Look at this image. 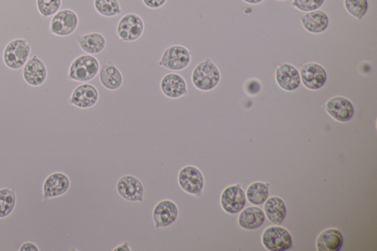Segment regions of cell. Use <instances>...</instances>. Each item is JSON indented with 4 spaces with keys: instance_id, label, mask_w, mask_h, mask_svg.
Wrapping results in <instances>:
<instances>
[{
    "instance_id": "obj_8",
    "label": "cell",
    "mask_w": 377,
    "mask_h": 251,
    "mask_svg": "<svg viewBox=\"0 0 377 251\" xmlns=\"http://www.w3.org/2000/svg\"><path fill=\"white\" fill-rule=\"evenodd\" d=\"M180 187L187 194L198 195L205 187L203 173L193 165H187L180 171L178 175Z\"/></svg>"
},
{
    "instance_id": "obj_19",
    "label": "cell",
    "mask_w": 377,
    "mask_h": 251,
    "mask_svg": "<svg viewBox=\"0 0 377 251\" xmlns=\"http://www.w3.org/2000/svg\"><path fill=\"white\" fill-rule=\"evenodd\" d=\"M71 180L68 176L62 173L51 174L45 181L43 191L47 199L61 196L69 190Z\"/></svg>"
},
{
    "instance_id": "obj_22",
    "label": "cell",
    "mask_w": 377,
    "mask_h": 251,
    "mask_svg": "<svg viewBox=\"0 0 377 251\" xmlns=\"http://www.w3.org/2000/svg\"><path fill=\"white\" fill-rule=\"evenodd\" d=\"M78 46L89 55H97L102 52L106 45L105 37L100 33H90L76 36Z\"/></svg>"
},
{
    "instance_id": "obj_13",
    "label": "cell",
    "mask_w": 377,
    "mask_h": 251,
    "mask_svg": "<svg viewBox=\"0 0 377 251\" xmlns=\"http://www.w3.org/2000/svg\"><path fill=\"white\" fill-rule=\"evenodd\" d=\"M246 203V194L239 185L228 187L221 194V206L228 214L239 213L244 208Z\"/></svg>"
},
{
    "instance_id": "obj_31",
    "label": "cell",
    "mask_w": 377,
    "mask_h": 251,
    "mask_svg": "<svg viewBox=\"0 0 377 251\" xmlns=\"http://www.w3.org/2000/svg\"><path fill=\"white\" fill-rule=\"evenodd\" d=\"M168 0H142L144 5L151 9H158L165 5Z\"/></svg>"
},
{
    "instance_id": "obj_26",
    "label": "cell",
    "mask_w": 377,
    "mask_h": 251,
    "mask_svg": "<svg viewBox=\"0 0 377 251\" xmlns=\"http://www.w3.org/2000/svg\"><path fill=\"white\" fill-rule=\"evenodd\" d=\"M94 6L99 15L105 17H114L122 13L118 0H94Z\"/></svg>"
},
{
    "instance_id": "obj_30",
    "label": "cell",
    "mask_w": 377,
    "mask_h": 251,
    "mask_svg": "<svg viewBox=\"0 0 377 251\" xmlns=\"http://www.w3.org/2000/svg\"><path fill=\"white\" fill-rule=\"evenodd\" d=\"M325 0H293L292 6L302 12H311L318 10Z\"/></svg>"
},
{
    "instance_id": "obj_21",
    "label": "cell",
    "mask_w": 377,
    "mask_h": 251,
    "mask_svg": "<svg viewBox=\"0 0 377 251\" xmlns=\"http://www.w3.org/2000/svg\"><path fill=\"white\" fill-rule=\"evenodd\" d=\"M343 245V234L336 229H330L323 231L316 241V248L319 251H339Z\"/></svg>"
},
{
    "instance_id": "obj_24",
    "label": "cell",
    "mask_w": 377,
    "mask_h": 251,
    "mask_svg": "<svg viewBox=\"0 0 377 251\" xmlns=\"http://www.w3.org/2000/svg\"><path fill=\"white\" fill-rule=\"evenodd\" d=\"M264 209L267 218L274 224L280 225L286 219V205L279 197L274 196L266 200Z\"/></svg>"
},
{
    "instance_id": "obj_35",
    "label": "cell",
    "mask_w": 377,
    "mask_h": 251,
    "mask_svg": "<svg viewBox=\"0 0 377 251\" xmlns=\"http://www.w3.org/2000/svg\"><path fill=\"white\" fill-rule=\"evenodd\" d=\"M276 1H286V0H276Z\"/></svg>"
},
{
    "instance_id": "obj_15",
    "label": "cell",
    "mask_w": 377,
    "mask_h": 251,
    "mask_svg": "<svg viewBox=\"0 0 377 251\" xmlns=\"http://www.w3.org/2000/svg\"><path fill=\"white\" fill-rule=\"evenodd\" d=\"M276 80L281 89L288 92L297 89L301 85V76L298 69L287 63L281 64L277 66Z\"/></svg>"
},
{
    "instance_id": "obj_10",
    "label": "cell",
    "mask_w": 377,
    "mask_h": 251,
    "mask_svg": "<svg viewBox=\"0 0 377 251\" xmlns=\"http://www.w3.org/2000/svg\"><path fill=\"white\" fill-rule=\"evenodd\" d=\"M301 80L303 85L311 90H318L325 85L327 74L320 64L309 62L301 69Z\"/></svg>"
},
{
    "instance_id": "obj_34",
    "label": "cell",
    "mask_w": 377,
    "mask_h": 251,
    "mask_svg": "<svg viewBox=\"0 0 377 251\" xmlns=\"http://www.w3.org/2000/svg\"><path fill=\"white\" fill-rule=\"evenodd\" d=\"M242 1L249 5H258L262 3L264 0H242Z\"/></svg>"
},
{
    "instance_id": "obj_12",
    "label": "cell",
    "mask_w": 377,
    "mask_h": 251,
    "mask_svg": "<svg viewBox=\"0 0 377 251\" xmlns=\"http://www.w3.org/2000/svg\"><path fill=\"white\" fill-rule=\"evenodd\" d=\"M179 208L176 203L171 200H163L159 201L154 207L153 211V220L155 227L166 228L177 220Z\"/></svg>"
},
{
    "instance_id": "obj_5",
    "label": "cell",
    "mask_w": 377,
    "mask_h": 251,
    "mask_svg": "<svg viewBox=\"0 0 377 251\" xmlns=\"http://www.w3.org/2000/svg\"><path fill=\"white\" fill-rule=\"evenodd\" d=\"M79 18L72 9L60 10L52 16L50 22V32L59 37H66L75 33L77 29Z\"/></svg>"
},
{
    "instance_id": "obj_1",
    "label": "cell",
    "mask_w": 377,
    "mask_h": 251,
    "mask_svg": "<svg viewBox=\"0 0 377 251\" xmlns=\"http://www.w3.org/2000/svg\"><path fill=\"white\" fill-rule=\"evenodd\" d=\"M31 46L29 41L22 38L13 39L6 45L3 53V60L11 71H19L29 61Z\"/></svg>"
},
{
    "instance_id": "obj_2",
    "label": "cell",
    "mask_w": 377,
    "mask_h": 251,
    "mask_svg": "<svg viewBox=\"0 0 377 251\" xmlns=\"http://www.w3.org/2000/svg\"><path fill=\"white\" fill-rule=\"evenodd\" d=\"M219 67L211 59L199 63L193 69L191 79L193 86L202 92H209L219 85L221 80Z\"/></svg>"
},
{
    "instance_id": "obj_32",
    "label": "cell",
    "mask_w": 377,
    "mask_h": 251,
    "mask_svg": "<svg viewBox=\"0 0 377 251\" xmlns=\"http://www.w3.org/2000/svg\"><path fill=\"white\" fill-rule=\"evenodd\" d=\"M20 251H38V247L32 243H27L21 246Z\"/></svg>"
},
{
    "instance_id": "obj_23",
    "label": "cell",
    "mask_w": 377,
    "mask_h": 251,
    "mask_svg": "<svg viewBox=\"0 0 377 251\" xmlns=\"http://www.w3.org/2000/svg\"><path fill=\"white\" fill-rule=\"evenodd\" d=\"M265 215L261 208L258 207H249L242 211L238 218L241 227L253 230L258 229L264 224Z\"/></svg>"
},
{
    "instance_id": "obj_9",
    "label": "cell",
    "mask_w": 377,
    "mask_h": 251,
    "mask_svg": "<svg viewBox=\"0 0 377 251\" xmlns=\"http://www.w3.org/2000/svg\"><path fill=\"white\" fill-rule=\"evenodd\" d=\"M22 77L27 85L34 87L42 86L48 77L47 67L38 55H34L23 66Z\"/></svg>"
},
{
    "instance_id": "obj_17",
    "label": "cell",
    "mask_w": 377,
    "mask_h": 251,
    "mask_svg": "<svg viewBox=\"0 0 377 251\" xmlns=\"http://www.w3.org/2000/svg\"><path fill=\"white\" fill-rule=\"evenodd\" d=\"M99 78L102 86L108 90L115 91L123 85L122 73L110 60L106 59L100 67Z\"/></svg>"
},
{
    "instance_id": "obj_28",
    "label": "cell",
    "mask_w": 377,
    "mask_h": 251,
    "mask_svg": "<svg viewBox=\"0 0 377 251\" xmlns=\"http://www.w3.org/2000/svg\"><path fill=\"white\" fill-rule=\"evenodd\" d=\"M344 7L350 15L362 20L369 10L368 0H344Z\"/></svg>"
},
{
    "instance_id": "obj_7",
    "label": "cell",
    "mask_w": 377,
    "mask_h": 251,
    "mask_svg": "<svg viewBox=\"0 0 377 251\" xmlns=\"http://www.w3.org/2000/svg\"><path fill=\"white\" fill-rule=\"evenodd\" d=\"M264 247L270 251H285L293 245L290 232L281 227H271L265 229L262 236Z\"/></svg>"
},
{
    "instance_id": "obj_25",
    "label": "cell",
    "mask_w": 377,
    "mask_h": 251,
    "mask_svg": "<svg viewBox=\"0 0 377 251\" xmlns=\"http://www.w3.org/2000/svg\"><path fill=\"white\" fill-rule=\"evenodd\" d=\"M17 202L16 193L12 189H0V218L8 217L13 211Z\"/></svg>"
},
{
    "instance_id": "obj_3",
    "label": "cell",
    "mask_w": 377,
    "mask_h": 251,
    "mask_svg": "<svg viewBox=\"0 0 377 251\" xmlns=\"http://www.w3.org/2000/svg\"><path fill=\"white\" fill-rule=\"evenodd\" d=\"M100 67L99 61L92 55H80L70 66L69 78L76 82H89L98 76Z\"/></svg>"
},
{
    "instance_id": "obj_11",
    "label": "cell",
    "mask_w": 377,
    "mask_h": 251,
    "mask_svg": "<svg viewBox=\"0 0 377 251\" xmlns=\"http://www.w3.org/2000/svg\"><path fill=\"white\" fill-rule=\"evenodd\" d=\"M117 191L121 197L130 202H142L144 199V186L135 176L128 175L119 178Z\"/></svg>"
},
{
    "instance_id": "obj_27",
    "label": "cell",
    "mask_w": 377,
    "mask_h": 251,
    "mask_svg": "<svg viewBox=\"0 0 377 251\" xmlns=\"http://www.w3.org/2000/svg\"><path fill=\"white\" fill-rule=\"evenodd\" d=\"M268 185L263 182H255L251 185L246 192L248 201L253 205H261L268 198Z\"/></svg>"
},
{
    "instance_id": "obj_29",
    "label": "cell",
    "mask_w": 377,
    "mask_h": 251,
    "mask_svg": "<svg viewBox=\"0 0 377 251\" xmlns=\"http://www.w3.org/2000/svg\"><path fill=\"white\" fill-rule=\"evenodd\" d=\"M36 6L40 15L50 18L60 10L62 0H36Z\"/></svg>"
},
{
    "instance_id": "obj_33",
    "label": "cell",
    "mask_w": 377,
    "mask_h": 251,
    "mask_svg": "<svg viewBox=\"0 0 377 251\" xmlns=\"http://www.w3.org/2000/svg\"><path fill=\"white\" fill-rule=\"evenodd\" d=\"M114 250L118 251V250H131L130 248L129 244L128 243H124L122 245H120L117 246L116 248L114 249Z\"/></svg>"
},
{
    "instance_id": "obj_6",
    "label": "cell",
    "mask_w": 377,
    "mask_h": 251,
    "mask_svg": "<svg viewBox=\"0 0 377 251\" xmlns=\"http://www.w3.org/2000/svg\"><path fill=\"white\" fill-rule=\"evenodd\" d=\"M145 31V23L137 13H129L121 18L117 26V35L125 43L140 38Z\"/></svg>"
},
{
    "instance_id": "obj_4",
    "label": "cell",
    "mask_w": 377,
    "mask_h": 251,
    "mask_svg": "<svg viewBox=\"0 0 377 251\" xmlns=\"http://www.w3.org/2000/svg\"><path fill=\"white\" fill-rule=\"evenodd\" d=\"M192 60V53L186 48L182 45H172L168 48L158 62L160 66H163L168 71L179 72L184 71Z\"/></svg>"
},
{
    "instance_id": "obj_14",
    "label": "cell",
    "mask_w": 377,
    "mask_h": 251,
    "mask_svg": "<svg viewBox=\"0 0 377 251\" xmlns=\"http://www.w3.org/2000/svg\"><path fill=\"white\" fill-rule=\"evenodd\" d=\"M325 109L330 116L341 122L352 120L355 115L353 104L343 96L332 97L327 102Z\"/></svg>"
},
{
    "instance_id": "obj_18",
    "label": "cell",
    "mask_w": 377,
    "mask_h": 251,
    "mask_svg": "<svg viewBox=\"0 0 377 251\" xmlns=\"http://www.w3.org/2000/svg\"><path fill=\"white\" fill-rule=\"evenodd\" d=\"M161 92L169 99H178L187 94L185 79L178 73H169L161 80Z\"/></svg>"
},
{
    "instance_id": "obj_20",
    "label": "cell",
    "mask_w": 377,
    "mask_h": 251,
    "mask_svg": "<svg viewBox=\"0 0 377 251\" xmlns=\"http://www.w3.org/2000/svg\"><path fill=\"white\" fill-rule=\"evenodd\" d=\"M300 20L304 29L314 34L325 32L330 24L327 13L320 10L307 12Z\"/></svg>"
},
{
    "instance_id": "obj_16",
    "label": "cell",
    "mask_w": 377,
    "mask_h": 251,
    "mask_svg": "<svg viewBox=\"0 0 377 251\" xmlns=\"http://www.w3.org/2000/svg\"><path fill=\"white\" fill-rule=\"evenodd\" d=\"M99 100L97 88L89 83H84L73 91L71 103L79 108H90L96 106Z\"/></svg>"
}]
</instances>
